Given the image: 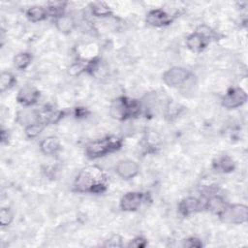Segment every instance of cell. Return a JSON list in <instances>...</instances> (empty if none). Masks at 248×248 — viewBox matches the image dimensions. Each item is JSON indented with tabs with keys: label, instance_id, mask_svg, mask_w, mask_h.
<instances>
[{
	"label": "cell",
	"instance_id": "6da1fadb",
	"mask_svg": "<svg viewBox=\"0 0 248 248\" xmlns=\"http://www.w3.org/2000/svg\"><path fill=\"white\" fill-rule=\"evenodd\" d=\"M78 192L102 193L106 189V175L97 166H89L79 171L75 180Z\"/></svg>",
	"mask_w": 248,
	"mask_h": 248
},
{
	"label": "cell",
	"instance_id": "7a4b0ae2",
	"mask_svg": "<svg viewBox=\"0 0 248 248\" xmlns=\"http://www.w3.org/2000/svg\"><path fill=\"white\" fill-rule=\"evenodd\" d=\"M121 140L115 137H107L100 140H93L86 145L85 153L89 158H99L108 153L119 149Z\"/></svg>",
	"mask_w": 248,
	"mask_h": 248
},
{
	"label": "cell",
	"instance_id": "3957f363",
	"mask_svg": "<svg viewBox=\"0 0 248 248\" xmlns=\"http://www.w3.org/2000/svg\"><path fill=\"white\" fill-rule=\"evenodd\" d=\"M140 111V105L136 101L128 100L121 97L112 102L110 106V115L116 119H125L129 116L136 115Z\"/></svg>",
	"mask_w": 248,
	"mask_h": 248
},
{
	"label": "cell",
	"instance_id": "277c9868",
	"mask_svg": "<svg viewBox=\"0 0 248 248\" xmlns=\"http://www.w3.org/2000/svg\"><path fill=\"white\" fill-rule=\"evenodd\" d=\"M248 210L243 204H233L227 206L220 215L222 220L230 224H241L247 221Z\"/></svg>",
	"mask_w": 248,
	"mask_h": 248
},
{
	"label": "cell",
	"instance_id": "5b68a950",
	"mask_svg": "<svg viewBox=\"0 0 248 248\" xmlns=\"http://www.w3.org/2000/svg\"><path fill=\"white\" fill-rule=\"evenodd\" d=\"M190 78V73L181 67H172L163 75V80L169 86L182 85Z\"/></svg>",
	"mask_w": 248,
	"mask_h": 248
},
{
	"label": "cell",
	"instance_id": "8992f818",
	"mask_svg": "<svg viewBox=\"0 0 248 248\" xmlns=\"http://www.w3.org/2000/svg\"><path fill=\"white\" fill-rule=\"evenodd\" d=\"M247 100L246 93L240 88H232L224 96L222 104L227 108H235L242 106Z\"/></svg>",
	"mask_w": 248,
	"mask_h": 248
},
{
	"label": "cell",
	"instance_id": "52a82bcc",
	"mask_svg": "<svg viewBox=\"0 0 248 248\" xmlns=\"http://www.w3.org/2000/svg\"><path fill=\"white\" fill-rule=\"evenodd\" d=\"M115 171L123 179H132L139 173V165L131 159L121 160L117 163Z\"/></svg>",
	"mask_w": 248,
	"mask_h": 248
},
{
	"label": "cell",
	"instance_id": "ba28073f",
	"mask_svg": "<svg viewBox=\"0 0 248 248\" xmlns=\"http://www.w3.org/2000/svg\"><path fill=\"white\" fill-rule=\"evenodd\" d=\"M144 195L140 192H129L126 193L120 201V207L124 211H135L137 210L141 202H143Z\"/></svg>",
	"mask_w": 248,
	"mask_h": 248
},
{
	"label": "cell",
	"instance_id": "9c48e42d",
	"mask_svg": "<svg viewBox=\"0 0 248 248\" xmlns=\"http://www.w3.org/2000/svg\"><path fill=\"white\" fill-rule=\"evenodd\" d=\"M209 39L207 36L197 31L187 37L186 46L193 52H201L207 46Z\"/></svg>",
	"mask_w": 248,
	"mask_h": 248
},
{
	"label": "cell",
	"instance_id": "30bf717a",
	"mask_svg": "<svg viewBox=\"0 0 248 248\" xmlns=\"http://www.w3.org/2000/svg\"><path fill=\"white\" fill-rule=\"evenodd\" d=\"M202 207H204V205L202 204V202L194 197H188L184 200H182L178 205L179 212L183 216H189L193 213H196Z\"/></svg>",
	"mask_w": 248,
	"mask_h": 248
},
{
	"label": "cell",
	"instance_id": "8fae6325",
	"mask_svg": "<svg viewBox=\"0 0 248 248\" xmlns=\"http://www.w3.org/2000/svg\"><path fill=\"white\" fill-rule=\"evenodd\" d=\"M146 22L155 27H161L170 22V16L163 10H152L146 16Z\"/></svg>",
	"mask_w": 248,
	"mask_h": 248
},
{
	"label": "cell",
	"instance_id": "7c38bea8",
	"mask_svg": "<svg viewBox=\"0 0 248 248\" xmlns=\"http://www.w3.org/2000/svg\"><path fill=\"white\" fill-rule=\"evenodd\" d=\"M39 95H40L39 92L35 88L27 86V87L21 88L18 91L16 99H17L18 103H20L24 106H30V105L36 103Z\"/></svg>",
	"mask_w": 248,
	"mask_h": 248
},
{
	"label": "cell",
	"instance_id": "4fadbf2b",
	"mask_svg": "<svg viewBox=\"0 0 248 248\" xmlns=\"http://www.w3.org/2000/svg\"><path fill=\"white\" fill-rule=\"evenodd\" d=\"M227 206L228 205L226 204L224 199L220 196H212L204 203V207L206 209H208L210 212L217 214L219 216L223 213V211L226 209Z\"/></svg>",
	"mask_w": 248,
	"mask_h": 248
},
{
	"label": "cell",
	"instance_id": "5bb4252c",
	"mask_svg": "<svg viewBox=\"0 0 248 248\" xmlns=\"http://www.w3.org/2000/svg\"><path fill=\"white\" fill-rule=\"evenodd\" d=\"M40 148L43 153L51 155L56 153L60 148V141L56 137L50 136L44 139L40 143Z\"/></svg>",
	"mask_w": 248,
	"mask_h": 248
},
{
	"label": "cell",
	"instance_id": "9a60e30c",
	"mask_svg": "<svg viewBox=\"0 0 248 248\" xmlns=\"http://www.w3.org/2000/svg\"><path fill=\"white\" fill-rule=\"evenodd\" d=\"M26 16L32 22L42 21L46 18L47 11L41 6H33L27 10Z\"/></svg>",
	"mask_w": 248,
	"mask_h": 248
},
{
	"label": "cell",
	"instance_id": "2e32d148",
	"mask_svg": "<svg viewBox=\"0 0 248 248\" xmlns=\"http://www.w3.org/2000/svg\"><path fill=\"white\" fill-rule=\"evenodd\" d=\"M55 23H56L57 29L63 33H69L75 27V22L72 19V17L65 15H61L60 16H58L56 18Z\"/></svg>",
	"mask_w": 248,
	"mask_h": 248
},
{
	"label": "cell",
	"instance_id": "e0dca14e",
	"mask_svg": "<svg viewBox=\"0 0 248 248\" xmlns=\"http://www.w3.org/2000/svg\"><path fill=\"white\" fill-rule=\"evenodd\" d=\"M13 62L14 66L17 70H24L29 66L31 62V55L27 52H20L14 57Z\"/></svg>",
	"mask_w": 248,
	"mask_h": 248
},
{
	"label": "cell",
	"instance_id": "ac0fdd59",
	"mask_svg": "<svg viewBox=\"0 0 248 248\" xmlns=\"http://www.w3.org/2000/svg\"><path fill=\"white\" fill-rule=\"evenodd\" d=\"M91 12L95 16H108L111 14L110 8L103 3V2H96L91 5Z\"/></svg>",
	"mask_w": 248,
	"mask_h": 248
},
{
	"label": "cell",
	"instance_id": "d6986e66",
	"mask_svg": "<svg viewBox=\"0 0 248 248\" xmlns=\"http://www.w3.org/2000/svg\"><path fill=\"white\" fill-rule=\"evenodd\" d=\"M16 82L15 77L9 73V72H3L1 74V78H0V88L1 92H4L11 88Z\"/></svg>",
	"mask_w": 248,
	"mask_h": 248
},
{
	"label": "cell",
	"instance_id": "ffe728a7",
	"mask_svg": "<svg viewBox=\"0 0 248 248\" xmlns=\"http://www.w3.org/2000/svg\"><path fill=\"white\" fill-rule=\"evenodd\" d=\"M44 128H45L44 123H41V122L31 123L25 128V134L28 138H36L41 134Z\"/></svg>",
	"mask_w": 248,
	"mask_h": 248
},
{
	"label": "cell",
	"instance_id": "44dd1931",
	"mask_svg": "<svg viewBox=\"0 0 248 248\" xmlns=\"http://www.w3.org/2000/svg\"><path fill=\"white\" fill-rule=\"evenodd\" d=\"M233 168V161L230 157H222L217 161V169L223 172L232 171Z\"/></svg>",
	"mask_w": 248,
	"mask_h": 248
},
{
	"label": "cell",
	"instance_id": "7402d4cb",
	"mask_svg": "<svg viewBox=\"0 0 248 248\" xmlns=\"http://www.w3.org/2000/svg\"><path fill=\"white\" fill-rule=\"evenodd\" d=\"M13 218H14L13 213L9 208H7V207L1 208V210H0V224H1L2 227L9 226L12 223Z\"/></svg>",
	"mask_w": 248,
	"mask_h": 248
},
{
	"label": "cell",
	"instance_id": "603a6c76",
	"mask_svg": "<svg viewBox=\"0 0 248 248\" xmlns=\"http://www.w3.org/2000/svg\"><path fill=\"white\" fill-rule=\"evenodd\" d=\"M107 247H121L122 246V239L119 235H112L109 239L107 240L105 243Z\"/></svg>",
	"mask_w": 248,
	"mask_h": 248
},
{
	"label": "cell",
	"instance_id": "cb8c5ba5",
	"mask_svg": "<svg viewBox=\"0 0 248 248\" xmlns=\"http://www.w3.org/2000/svg\"><path fill=\"white\" fill-rule=\"evenodd\" d=\"M146 245V240L141 237V236H138L136 238H134L133 240H131V242L129 243V247H135V248H142Z\"/></svg>",
	"mask_w": 248,
	"mask_h": 248
},
{
	"label": "cell",
	"instance_id": "d4e9b609",
	"mask_svg": "<svg viewBox=\"0 0 248 248\" xmlns=\"http://www.w3.org/2000/svg\"><path fill=\"white\" fill-rule=\"evenodd\" d=\"M202 245V244L201 240L196 237H190L188 239H185L184 243H183L184 247H201Z\"/></svg>",
	"mask_w": 248,
	"mask_h": 248
},
{
	"label": "cell",
	"instance_id": "484cf974",
	"mask_svg": "<svg viewBox=\"0 0 248 248\" xmlns=\"http://www.w3.org/2000/svg\"><path fill=\"white\" fill-rule=\"evenodd\" d=\"M84 69H85L84 66H82V65L79 64V63H76V64H73V65L70 67L69 73H70L72 76H77V75H79Z\"/></svg>",
	"mask_w": 248,
	"mask_h": 248
}]
</instances>
